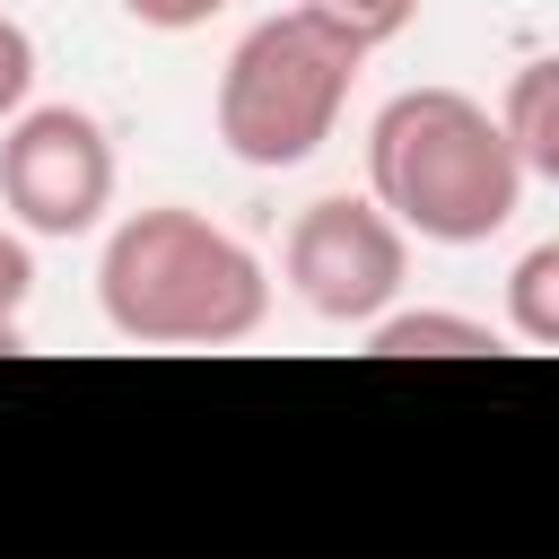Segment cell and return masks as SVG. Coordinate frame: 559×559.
<instances>
[{
  "mask_svg": "<svg viewBox=\"0 0 559 559\" xmlns=\"http://www.w3.org/2000/svg\"><path fill=\"white\" fill-rule=\"evenodd\" d=\"M96 306L140 349H236L271 314V271L253 262V245H236L201 210L157 201L105 236Z\"/></svg>",
  "mask_w": 559,
  "mask_h": 559,
  "instance_id": "obj_1",
  "label": "cell"
},
{
  "mask_svg": "<svg viewBox=\"0 0 559 559\" xmlns=\"http://www.w3.org/2000/svg\"><path fill=\"white\" fill-rule=\"evenodd\" d=\"M367 192L419 245H489L524 210V157L480 96L402 87L367 122Z\"/></svg>",
  "mask_w": 559,
  "mask_h": 559,
  "instance_id": "obj_2",
  "label": "cell"
},
{
  "mask_svg": "<svg viewBox=\"0 0 559 559\" xmlns=\"http://www.w3.org/2000/svg\"><path fill=\"white\" fill-rule=\"evenodd\" d=\"M358 70H367V44L349 26H332L323 9H306V0L262 17V26H245V44L218 70V140H227V157L253 166V175L306 166L332 140Z\"/></svg>",
  "mask_w": 559,
  "mask_h": 559,
  "instance_id": "obj_3",
  "label": "cell"
},
{
  "mask_svg": "<svg viewBox=\"0 0 559 559\" xmlns=\"http://www.w3.org/2000/svg\"><path fill=\"white\" fill-rule=\"evenodd\" d=\"M280 271H288V288H297V306L314 314V323H376L393 297H402V280H411V236H402V218L367 192H323V201H306L297 218H288V245H280Z\"/></svg>",
  "mask_w": 559,
  "mask_h": 559,
  "instance_id": "obj_4",
  "label": "cell"
},
{
  "mask_svg": "<svg viewBox=\"0 0 559 559\" xmlns=\"http://www.w3.org/2000/svg\"><path fill=\"white\" fill-rule=\"evenodd\" d=\"M0 210L26 236H87L114 210V140L87 105H26L0 122Z\"/></svg>",
  "mask_w": 559,
  "mask_h": 559,
  "instance_id": "obj_5",
  "label": "cell"
},
{
  "mask_svg": "<svg viewBox=\"0 0 559 559\" xmlns=\"http://www.w3.org/2000/svg\"><path fill=\"white\" fill-rule=\"evenodd\" d=\"M498 332L472 314H437V306H384L367 323V358H489Z\"/></svg>",
  "mask_w": 559,
  "mask_h": 559,
  "instance_id": "obj_6",
  "label": "cell"
},
{
  "mask_svg": "<svg viewBox=\"0 0 559 559\" xmlns=\"http://www.w3.org/2000/svg\"><path fill=\"white\" fill-rule=\"evenodd\" d=\"M498 122H507V140H515L524 175L559 183V52H542V61H524V70L507 79Z\"/></svg>",
  "mask_w": 559,
  "mask_h": 559,
  "instance_id": "obj_7",
  "label": "cell"
},
{
  "mask_svg": "<svg viewBox=\"0 0 559 559\" xmlns=\"http://www.w3.org/2000/svg\"><path fill=\"white\" fill-rule=\"evenodd\" d=\"M507 332L533 341V349H559V236L533 245V253L507 271Z\"/></svg>",
  "mask_w": 559,
  "mask_h": 559,
  "instance_id": "obj_8",
  "label": "cell"
},
{
  "mask_svg": "<svg viewBox=\"0 0 559 559\" xmlns=\"http://www.w3.org/2000/svg\"><path fill=\"white\" fill-rule=\"evenodd\" d=\"M306 9H323L332 26H349L367 52H376V44H393V35L419 17V0H306Z\"/></svg>",
  "mask_w": 559,
  "mask_h": 559,
  "instance_id": "obj_9",
  "label": "cell"
},
{
  "mask_svg": "<svg viewBox=\"0 0 559 559\" xmlns=\"http://www.w3.org/2000/svg\"><path fill=\"white\" fill-rule=\"evenodd\" d=\"M35 297V253L17 227H0V349H17V314Z\"/></svg>",
  "mask_w": 559,
  "mask_h": 559,
  "instance_id": "obj_10",
  "label": "cell"
},
{
  "mask_svg": "<svg viewBox=\"0 0 559 559\" xmlns=\"http://www.w3.org/2000/svg\"><path fill=\"white\" fill-rule=\"evenodd\" d=\"M26 96H35V35L0 9V122H17Z\"/></svg>",
  "mask_w": 559,
  "mask_h": 559,
  "instance_id": "obj_11",
  "label": "cell"
},
{
  "mask_svg": "<svg viewBox=\"0 0 559 559\" xmlns=\"http://www.w3.org/2000/svg\"><path fill=\"white\" fill-rule=\"evenodd\" d=\"M140 26H157V35H192V26H210L227 0H122Z\"/></svg>",
  "mask_w": 559,
  "mask_h": 559,
  "instance_id": "obj_12",
  "label": "cell"
}]
</instances>
